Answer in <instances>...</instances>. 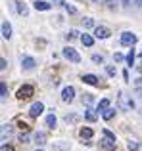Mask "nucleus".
<instances>
[{
	"mask_svg": "<svg viewBox=\"0 0 142 151\" xmlns=\"http://www.w3.org/2000/svg\"><path fill=\"white\" fill-rule=\"evenodd\" d=\"M85 115H86V119H88L90 122H92V121H96V113H94L92 109H86V113H85Z\"/></svg>",
	"mask_w": 142,
	"mask_h": 151,
	"instance_id": "obj_23",
	"label": "nucleus"
},
{
	"mask_svg": "<svg viewBox=\"0 0 142 151\" xmlns=\"http://www.w3.org/2000/svg\"><path fill=\"white\" fill-rule=\"evenodd\" d=\"M35 65H37V61H35L33 58H23V61H21V67H23V69L31 71V69H35Z\"/></svg>",
	"mask_w": 142,
	"mask_h": 151,
	"instance_id": "obj_9",
	"label": "nucleus"
},
{
	"mask_svg": "<svg viewBox=\"0 0 142 151\" xmlns=\"http://www.w3.org/2000/svg\"><path fill=\"white\" fill-rule=\"evenodd\" d=\"M33 94H35V88L31 84H25V86H21V88L17 90V98L19 100H29Z\"/></svg>",
	"mask_w": 142,
	"mask_h": 151,
	"instance_id": "obj_2",
	"label": "nucleus"
},
{
	"mask_svg": "<svg viewBox=\"0 0 142 151\" xmlns=\"http://www.w3.org/2000/svg\"><path fill=\"white\" fill-rule=\"evenodd\" d=\"M37 151H42V149H37Z\"/></svg>",
	"mask_w": 142,
	"mask_h": 151,
	"instance_id": "obj_39",
	"label": "nucleus"
},
{
	"mask_svg": "<svg viewBox=\"0 0 142 151\" xmlns=\"http://www.w3.org/2000/svg\"><path fill=\"white\" fill-rule=\"evenodd\" d=\"M64 58L65 59H69V61H73V63H81V55L77 54V50L75 48H71V46H67V48H64Z\"/></svg>",
	"mask_w": 142,
	"mask_h": 151,
	"instance_id": "obj_1",
	"label": "nucleus"
},
{
	"mask_svg": "<svg viewBox=\"0 0 142 151\" xmlns=\"http://www.w3.org/2000/svg\"><path fill=\"white\" fill-rule=\"evenodd\" d=\"M2 37L6 38V40L12 38V25L8 21H2Z\"/></svg>",
	"mask_w": 142,
	"mask_h": 151,
	"instance_id": "obj_8",
	"label": "nucleus"
},
{
	"mask_svg": "<svg viewBox=\"0 0 142 151\" xmlns=\"http://www.w3.org/2000/svg\"><path fill=\"white\" fill-rule=\"evenodd\" d=\"M8 96V88H6V82H0V98L2 100H6Z\"/></svg>",
	"mask_w": 142,
	"mask_h": 151,
	"instance_id": "obj_20",
	"label": "nucleus"
},
{
	"mask_svg": "<svg viewBox=\"0 0 142 151\" xmlns=\"http://www.w3.org/2000/svg\"><path fill=\"white\" fill-rule=\"evenodd\" d=\"M92 128H88V126H83L81 130H79V136L83 138V140H90V138H92Z\"/></svg>",
	"mask_w": 142,
	"mask_h": 151,
	"instance_id": "obj_10",
	"label": "nucleus"
},
{
	"mask_svg": "<svg viewBox=\"0 0 142 151\" xmlns=\"http://www.w3.org/2000/svg\"><path fill=\"white\" fill-rule=\"evenodd\" d=\"M62 100H64L65 103H69V101L75 100V88H73V86H65V88L62 90Z\"/></svg>",
	"mask_w": 142,
	"mask_h": 151,
	"instance_id": "obj_5",
	"label": "nucleus"
},
{
	"mask_svg": "<svg viewBox=\"0 0 142 151\" xmlns=\"http://www.w3.org/2000/svg\"><path fill=\"white\" fill-rule=\"evenodd\" d=\"M65 10H67V12H69V14H75V12H77V10H75V8H73V6H69V4H65Z\"/></svg>",
	"mask_w": 142,
	"mask_h": 151,
	"instance_id": "obj_31",
	"label": "nucleus"
},
{
	"mask_svg": "<svg viewBox=\"0 0 142 151\" xmlns=\"http://www.w3.org/2000/svg\"><path fill=\"white\" fill-rule=\"evenodd\" d=\"M12 136V126L10 124H4L2 126V142L6 144V138H10Z\"/></svg>",
	"mask_w": 142,
	"mask_h": 151,
	"instance_id": "obj_16",
	"label": "nucleus"
},
{
	"mask_svg": "<svg viewBox=\"0 0 142 151\" xmlns=\"http://www.w3.org/2000/svg\"><path fill=\"white\" fill-rule=\"evenodd\" d=\"M98 81H100V78H98L96 75H85V77H83V82H85V84L98 86Z\"/></svg>",
	"mask_w": 142,
	"mask_h": 151,
	"instance_id": "obj_11",
	"label": "nucleus"
},
{
	"mask_svg": "<svg viewBox=\"0 0 142 151\" xmlns=\"http://www.w3.org/2000/svg\"><path fill=\"white\" fill-rule=\"evenodd\" d=\"M100 151H113L115 149V140L113 138H109V136H106L104 140H100Z\"/></svg>",
	"mask_w": 142,
	"mask_h": 151,
	"instance_id": "obj_3",
	"label": "nucleus"
},
{
	"mask_svg": "<svg viewBox=\"0 0 142 151\" xmlns=\"http://www.w3.org/2000/svg\"><path fill=\"white\" fill-rule=\"evenodd\" d=\"M56 124H58V119H56V115L54 113H50L48 117H46V126H48V128H56Z\"/></svg>",
	"mask_w": 142,
	"mask_h": 151,
	"instance_id": "obj_13",
	"label": "nucleus"
},
{
	"mask_svg": "<svg viewBox=\"0 0 142 151\" xmlns=\"http://www.w3.org/2000/svg\"><path fill=\"white\" fill-rule=\"evenodd\" d=\"M15 8H17V12H19L21 15H27V14H29L27 6H25V4H21V2H15Z\"/></svg>",
	"mask_w": 142,
	"mask_h": 151,
	"instance_id": "obj_19",
	"label": "nucleus"
},
{
	"mask_svg": "<svg viewBox=\"0 0 142 151\" xmlns=\"http://www.w3.org/2000/svg\"><path fill=\"white\" fill-rule=\"evenodd\" d=\"M106 2H108L109 6H113V4H115V0H106Z\"/></svg>",
	"mask_w": 142,
	"mask_h": 151,
	"instance_id": "obj_34",
	"label": "nucleus"
},
{
	"mask_svg": "<svg viewBox=\"0 0 142 151\" xmlns=\"http://www.w3.org/2000/svg\"><path fill=\"white\" fill-rule=\"evenodd\" d=\"M127 147H129V149H131V151H136V149H138V147H140V145H138V144H136V142H135V140H131V142H129V144H127Z\"/></svg>",
	"mask_w": 142,
	"mask_h": 151,
	"instance_id": "obj_24",
	"label": "nucleus"
},
{
	"mask_svg": "<svg viewBox=\"0 0 142 151\" xmlns=\"http://www.w3.org/2000/svg\"><path fill=\"white\" fill-rule=\"evenodd\" d=\"M140 55H142V52H140Z\"/></svg>",
	"mask_w": 142,
	"mask_h": 151,
	"instance_id": "obj_40",
	"label": "nucleus"
},
{
	"mask_svg": "<svg viewBox=\"0 0 142 151\" xmlns=\"http://www.w3.org/2000/svg\"><path fill=\"white\" fill-rule=\"evenodd\" d=\"M42 111H44V103L37 101V103H33V105H31V109H29V115H31L33 119H37L38 115H42Z\"/></svg>",
	"mask_w": 142,
	"mask_h": 151,
	"instance_id": "obj_6",
	"label": "nucleus"
},
{
	"mask_svg": "<svg viewBox=\"0 0 142 151\" xmlns=\"http://www.w3.org/2000/svg\"><path fill=\"white\" fill-rule=\"evenodd\" d=\"M136 92H138V96H142V88H138V90H136Z\"/></svg>",
	"mask_w": 142,
	"mask_h": 151,
	"instance_id": "obj_37",
	"label": "nucleus"
},
{
	"mask_svg": "<svg viewBox=\"0 0 142 151\" xmlns=\"http://www.w3.org/2000/svg\"><path fill=\"white\" fill-rule=\"evenodd\" d=\"M108 107H109V100H102L98 103V111H104V109H108Z\"/></svg>",
	"mask_w": 142,
	"mask_h": 151,
	"instance_id": "obj_22",
	"label": "nucleus"
},
{
	"mask_svg": "<svg viewBox=\"0 0 142 151\" xmlns=\"http://www.w3.org/2000/svg\"><path fill=\"white\" fill-rule=\"evenodd\" d=\"M0 151H14V147H12V145H8V144H2Z\"/></svg>",
	"mask_w": 142,
	"mask_h": 151,
	"instance_id": "obj_28",
	"label": "nucleus"
},
{
	"mask_svg": "<svg viewBox=\"0 0 142 151\" xmlns=\"http://www.w3.org/2000/svg\"><path fill=\"white\" fill-rule=\"evenodd\" d=\"M35 8H37L38 12H46V10H50V8H52V4L44 2V0H37V2H35Z\"/></svg>",
	"mask_w": 142,
	"mask_h": 151,
	"instance_id": "obj_12",
	"label": "nucleus"
},
{
	"mask_svg": "<svg viewBox=\"0 0 142 151\" xmlns=\"http://www.w3.org/2000/svg\"><path fill=\"white\" fill-rule=\"evenodd\" d=\"M19 140H21V144H29V136H27V134H21Z\"/></svg>",
	"mask_w": 142,
	"mask_h": 151,
	"instance_id": "obj_27",
	"label": "nucleus"
},
{
	"mask_svg": "<svg viewBox=\"0 0 142 151\" xmlns=\"http://www.w3.org/2000/svg\"><path fill=\"white\" fill-rule=\"evenodd\" d=\"M81 42H83L85 46H92V44H94V38L90 37V35H83V37H81Z\"/></svg>",
	"mask_w": 142,
	"mask_h": 151,
	"instance_id": "obj_18",
	"label": "nucleus"
},
{
	"mask_svg": "<svg viewBox=\"0 0 142 151\" xmlns=\"http://www.w3.org/2000/svg\"><path fill=\"white\" fill-rule=\"evenodd\" d=\"M44 142H46V134L44 132H37V134H35V144L42 145Z\"/></svg>",
	"mask_w": 142,
	"mask_h": 151,
	"instance_id": "obj_17",
	"label": "nucleus"
},
{
	"mask_svg": "<svg viewBox=\"0 0 142 151\" xmlns=\"http://www.w3.org/2000/svg\"><path fill=\"white\" fill-rule=\"evenodd\" d=\"M52 151H69V145L65 144V142H56V144L52 145Z\"/></svg>",
	"mask_w": 142,
	"mask_h": 151,
	"instance_id": "obj_14",
	"label": "nucleus"
},
{
	"mask_svg": "<svg viewBox=\"0 0 142 151\" xmlns=\"http://www.w3.org/2000/svg\"><path fill=\"white\" fill-rule=\"evenodd\" d=\"M121 44L123 46H133V44H136V35L135 33H123L121 35Z\"/></svg>",
	"mask_w": 142,
	"mask_h": 151,
	"instance_id": "obj_4",
	"label": "nucleus"
},
{
	"mask_svg": "<svg viewBox=\"0 0 142 151\" xmlns=\"http://www.w3.org/2000/svg\"><path fill=\"white\" fill-rule=\"evenodd\" d=\"M127 63H129V65H133V63H135V52H129V54H127Z\"/></svg>",
	"mask_w": 142,
	"mask_h": 151,
	"instance_id": "obj_25",
	"label": "nucleus"
},
{
	"mask_svg": "<svg viewBox=\"0 0 142 151\" xmlns=\"http://www.w3.org/2000/svg\"><path fill=\"white\" fill-rule=\"evenodd\" d=\"M92 61H96V63H102V61H104V58H102V55H98V54H94V55H92Z\"/></svg>",
	"mask_w": 142,
	"mask_h": 151,
	"instance_id": "obj_26",
	"label": "nucleus"
},
{
	"mask_svg": "<svg viewBox=\"0 0 142 151\" xmlns=\"http://www.w3.org/2000/svg\"><path fill=\"white\" fill-rule=\"evenodd\" d=\"M75 37H77V31H69V35H65L67 40H71V38H75Z\"/></svg>",
	"mask_w": 142,
	"mask_h": 151,
	"instance_id": "obj_29",
	"label": "nucleus"
},
{
	"mask_svg": "<svg viewBox=\"0 0 142 151\" xmlns=\"http://www.w3.org/2000/svg\"><path fill=\"white\" fill-rule=\"evenodd\" d=\"M102 117L106 119V121H112L113 117H115V109H112V107H108V109L102 111Z\"/></svg>",
	"mask_w": 142,
	"mask_h": 151,
	"instance_id": "obj_15",
	"label": "nucleus"
},
{
	"mask_svg": "<svg viewBox=\"0 0 142 151\" xmlns=\"http://www.w3.org/2000/svg\"><path fill=\"white\" fill-rule=\"evenodd\" d=\"M83 25H85L86 29H90V27H94V19L92 17H85L83 19Z\"/></svg>",
	"mask_w": 142,
	"mask_h": 151,
	"instance_id": "obj_21",
	"label": "nucleus"
},
{
	"mask_svg": "<svg viewBox=\"0 0 142 151\" xmlns=\"http://www.w3.org/2000/svg\"><path fill=\"white\" fill-rule=\"evenodd\" d=\"M6 65H8V63H6V59H4V58H2V59H0V69H2V71H4V69H6Z\"/></svg>",
	"mask_w": 142,
	"mask_h": 151,
	"instance_id": "obj_32",
	"label": "nucleus"
},
{
	"mask_svg": "<svg viewBox=\"0 0 142 151\" xmlns=\"http://www.w3.org/2000/svg\"><path fill=\"white\" fill-rule=\"evenodd\" d=\"M123 4H125V6H127V4H131V0H123Z\"/></svg>",
	"mask_w": 142,
	"mask_h": 151,
	"instance_id": "obj_36",
	"label": "nucleus"
},
{
	"mask_svg": "<svg viewBox=\"0 0 142 151\" xmlns=\"http://www.w3.org/2000/svg\"><path fill=\"white\" fill-rule=\"evenodd\" d=\"M19 128H21V130H25V132H27V130H29V124H27V122H19Z\"/></svg>",
	"mask_w": 142,
	"mask_h": 151,
	"instance_id": "obj_30",
	"label": "nucleus"
},
{
	"mask_svg": "<svg viewBox=\"0 0 142 151\" xmlns=\"http://www.w3.org/2000/svg\"><path fill=\"white\" fill-rule=\"evenodd\" d=\"M92 2H100V0H92Z\"/></svg>",
	"mask_w": 142,
	"mask_h": 151,
	"instance_id": "obj_38",
	"label": "nucleus"
},
{
	"mask_svg": "<svg viewBox=\"0 0 142 151\" xmlns=\"http://www.w3.org/2000/svg\"><path fill=\"white\" fill-rule=\"evenodd\" d=\"M52 2H56V4H64V0H52Z\"/></svg>",
	"mask_w": 142,
	"mask_h": 151,
	"instance_id": "obj_35",
	"label": "nucleus"
},
{
	"mask_svg": "<svg viewBox=\"0 0 142 151\" xmlns=\"http://www.w3.org/2000/svg\"><path fill=\"white\" fill-rule=\"evenodd\" d=\"M113 58H115V61H121V59H123V55H121V54H115Z\"/></svg>",
	"mask_w": 142,
	"mask_h": 151,
	"instance_id": "obj_33",
	"label": "nucleus"
},
{
	"mask_svg": "<svg viewBox=\"0 0 142 151\" xmlns=\"http://www.w3.org/2000/svg\"><path fill=\"white\" fill-rule=\"evenodd\" d=\"M109 29L108 27H104V25H100V27H96V29H94V37L96 38H108L109 37Z\"/></svg>",
	"mask_w": 142,
	"mask_h": 151,
	"instance_id": "obj_7",
	"label": "nucleus"
}]
</instances>
